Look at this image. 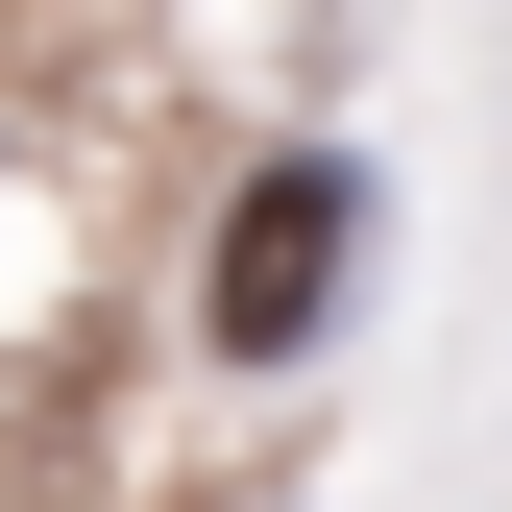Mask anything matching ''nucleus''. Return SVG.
Segmentation results:
<instances>
[{
    "mask_svg": "<svg viewBox=\"0 0 512 512\" xmlns=\"http://www.w3.org/2000/svg\"><path fill=\"white\" fill-rule=\"evenodd\" d=\"M342 269H366V171H342V147H269V171L220 196V269H196V342H220V366H293L317 317H342Z\"/></svg>",
    "mask_w": 512,
    "mask_h": 512,
    "instance_id": "obj_1",
    "label": "nucleus"
}]
</instances>
